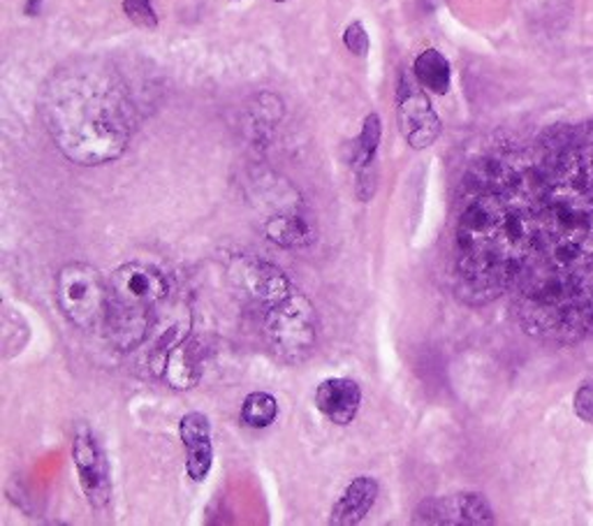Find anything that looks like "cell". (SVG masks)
<instances>
[{
	"instance_id": "obj_20",
	"label": "cell",
	"mask_w": 593,
	"mask_h": 526,
	"mask_svg": "<svg viewBox=\"0 0 593 526\" xmlns=\"http://www.w3.org/2000/svg\"><path fill=\"white\" fill-rule=\"evenodd\" d=\"M123 12L140 28L154 30L158 26V14L152 0H123Z\"/></svg>"
},
{
	"instance_id": "obj_10",
	"label": "cell",
	"mask_w": 593,
	"mask_h": 526,
	"mask_svg": "<svg viewBox=\"0 0 593 526\" xmlns=\"http://www.w3.org/2000/svg\"><path fill=\"white\" fill-rule=\"evenodd\" d=\"M383 137V123L376 112L364 119L362 133L352 149V172H355V193L362 203H368L378 188V147Z\"/></svg>"
},
{
	"instance_id": "obj_11",
	"label": "cell",
	"mask_w": 593,
	"mask_h": 526,
	"mask_svg": "<svg viewBox=\"0 0 593 526\" xmlns=\"http://www.w3.org/2000/svg\"><path fill=\"white\" fill-rule=\"evenodd\" d=\"M362 390L352 378H327L315 390V406L329 423L346 427L358 417Z\"/></svg>"
},
{
	"instance_id": "obj_23",
	"label": "cell",
	"mask_w": 593,
	"mask_h": 526,
	"mask_svg": "<svg viewBox=\"0 0 593 526\" xmlns=\"http://www.w3.org/2000/svg\"><path fill=\"white\" fill-rule=\"evenodd\" d=\"M274 3H286V0H274Z\"/></svg>"
},
{
	"instance_id": "obj_14",
	"label": "cell",
	"mask_w": 593,
	"mask_h": 526,
	"mask_svg": "<svg viewBox=\"0 0 593 526\" xmlns=\"http://www.w3.org/2000/svg\"><path fill=\"white\" fill-rule=\"evenodd\" d=\"M105 330L119 348L133 351L148 337V330H152V311H144V308H128L111 302Z\"/></svg>"
},
{
	"instance_id": "obj_5",
	"label": "cell",
	"mask_w": 593,
	"mask_h": 526,
	"mask_svg": "<svg viewBox=\"0 0 593 526\" xmlns=\"http://www.w3.org/2000/svg\"><path fill=\"white\" fill-rule=\"evenodd\" d=\"M424 90L415 72H403L397 88V123L413 149H429L443 131V123Z\"/></svg>"
},
{
	"instance_id": "obj_17",
	"label": "cell",
	"mask_w": 593,
	"mask_h": 526,
	"mask_svg": "<svg viewBox=\"0 0 593 526\" xmlns=\"http://www.w3.org/2000/svg\"><path fill=\"white\" fill-rule=\"evenodd\" d=\"M278 415V402L269 392H251L241 406V423L251 429L269 427Z\"/></svg>"
},
{
	"instance_id": "obj_22",
	"label": "cell",
	"mask_w": 593,
	"mask_h": 526,
	"mask_svg": "<svg viewBox=\"0 0 593 526\" xmlns=\"http://www.w3.org/2000/svg\"><path fill=\"white\" fill-rule=\"evenodd\" d=\"M572 408L582 423L593 425V383H582L578 388L572 396Z\"/></svg>"
},
{
	"instance_id": "obj_4",
	"label": "cell",
	"mask_w": 593,
	"mask_h": 526,
	"mask_svg": "<svg viewBox=\"0 0 593 526\" xmlns=\"http://www.w3.org/2000/svg\"><path fill=\"white\" fill-rule=\"evenodd\" d=\"M318 311L302 293H290L271 306L265 318V337L269 348L286 365H302L318 346Z\"/></svg>"
},
{
	"instance_id": "obj_2",
	"label": "cell",
	"mask_w": 593,
	"mask_h": 526,
	"mask_svg": "<svg viewBox=\"0 0 593 526\" xmlns=\"http://www.w3.org/2000/svg\"><path fill=\"white\" fill-rule=\"evenodd\" d=\"M43 119L59 151L77 166H105L123 156L137 112L114 65L82 59L59 68L43 94Z\"/></svg>"
},
{
	"instance_id": "obj_21",
	"label": "cell",
	"mask_w": 593,
	"mask_h": 526,
	"mask_svg": "<svg viewBox=\"0 0 593 526\" xmlns=\"http://www.w3.org/2000/svg\"><path fill=\"white\" fill-rule=\"evenodd\" d=\"M343 45L350 53H355V57L364 59L368 53V47H371V40H368V33L364 28L362 22H352L348 24L346 33H343Z\"/></svg>"
},
{
	"instance_id": "obj_19",
	"label": "cell",
	"mask_w": 593,
	"mask_h": 526,
	"mask_svg": "<svg viewBox=\"0 0 593 526\" xmlns=\"http://www.w3.org/2000/svg\"><path fill=\"white\" fill-rule=\"evenodd\" d=\"M179 437L181 443H191V441H199V439H211V423L209 417L204 413H185L179 423Z\"/></svg>"
},
{
	"instance_id": "obj_12",
	"label": "cell",
	"mask_w": 593,
	"mask_h": 526,
	"mask_svg": "<svg viewBox=\"0 0 593 526\" xmlns=\"http://www.w3.org/2000/svg\"><path fill=\"white\" fill-rule=\"evenodd\" d=\"M202 371L204 353L197 339H179L172 343L162 365V378L167 386L174 390H193L202 380Z\"/></svg>"
},
{
	"instance_id": "obj_16",
	"label": "cell",
	"mask_w": 593,
	"mask_h": 526,
	"mask_svg": "<svg viewBox=\"0 0 593 526\" xmlns=\"http://www.w3.org/2000/svg\"><path fill=\"white\" fill-rule=\"evenodd\" d=\"M413 72L417 82L432 90L436 96H445L452 84V68L450 61L443 57L438 49H424L413 63Z\"/></svg>"
},
{
	"instance_id": "obj_8",
	"label": "cell",
	"mask_w": 593,
	"mask_h": 526,
	"mask_svg": "<svg viewBox=\"0 0 593 526\" xmlns=\"http://www.w3.org/2000/svg\"><path fill=\"white\" fill-rule=\"evenodd\" d=\"M415 524H467V526H487L494 524V507L489 501L475 494H455L440 497L420 503L413 517Z\"/></svg>"
},
{
	"instance_id": "obj_1",
	"label": "cell",
	"mask_w": 593,
	"mask_h": 526,
	"mask_svg": "<svg viewBox=\"0 0 593 526\" xmlns=\"http://www.w3.org/2000/svg\"><path fill=\"white\" fill-rule=\"evenodd\" d=\"M473 197L457 225V293L489 304L515 288L541 240V181L535 158L510 154L475 162Z\"/></svg>"
},
{
	"instance_id": "obj_3",
	"label": "cell",
	"mask_w": 593,
	"mask_h": 526,
	"mask_svg": "<svg viewBox=\"0 0 593 526\" xmlns=\"http://www.w3.org/2000/svg\"><path fill=\"white\" fill-rule=\"evenodd\" d=\"M56 302L74 328L98 332L107 325L111 288L96 267L70 262L56 277Z\"/></svg>"
},
{
	"instance_id": "obj_9",
	"label": "cell",
	"mask_w": 593,
	"mask_h": 526,
	"mask_svg": "<svg viewBox=\"0 0 593 526\" xmlns=\"http://www.w3.org/2000/svg\"><path fill=\"white\" fill-rule=\"evenodd\" d=\"M232 279L241 293L267 308L283 302L292 293L283 269L259 258H239L232 267Z\"/></svg>"
},
{
	"instance_id": "obj_6",
	"label": "cell",
	"mask_w": 593,
	"mask_h": 526,
	"mask_svg": "<svg viewBox=\"0 0 593 526\" xmlns=\"http://www.w3.org/2000/svg\"><path fill=\"white\" fill-rule=\"evenodd\" d=\"M72 460L88 503L93 507H105L111 499V474L105 450L86 423H80L74 429Z\"/></svg>"
},
{
	"instance_id": "obj_13",
	"label": "cell",
	"mask_w": 593,
	"mask_h": 526,
	"mask_svg": "<svg viewBox=\"0 0 593 526\" xmlns=\"http://www.w3.org/2000/svg\"><path fill=\"white\" fill-rule=\"evenodd\" d=\"M376 499H378V482L368 476L355 478L343 489L339 501L334 503L329 524H337V526L360 524L371 513V507L376 505Z\"/></svg>"
},
{
	"instance_id": "obj_15",
	"label": "cell",
	"mask_w": 593,
	"mask_h": 526,
	"mask_svg": "<svg viewBox=\"0 0 593 526\" xmlns=\"http://www.w3.org/2000/svg\"><path fill=\"white\" fill-rule=\"evenodd\" d=\"M267 240L283 248H306L315 242V230L300 213H278L265 223Z\"/></svg>"
},
{
	"instance_id": "obj_18",
	"label": "cell",
	"mask_w": 593,
	"mask_h": 526,
	"mask_svg": "<svg viewBox=\"0 0 593 526\" xmlns=\"http://www.w3.org/2000/svg\"><path fill=\"white\" fill-rule=\"evenodd\" d=\"M185 470L195 482L207 480L211 464H214V445L211 439H199L185 443Z\"/></svg>"
},
{
	"instance_id": "obj_7",
	"label": "cell",
	"mask_w": 593,
	"mask_h": 526,
	"mask_svg": "<svg viewBox=\"0 0 593 526\" xmlns=\"http://www.w3.org/2000/svg\"><path fill=\"white\" fill-rule=\"evenodd\" d=\"M111 302L128 308H152L167 297V279L154 265L128 262L121 265L109 279Z\"/></svg>"
}]
</instances>
